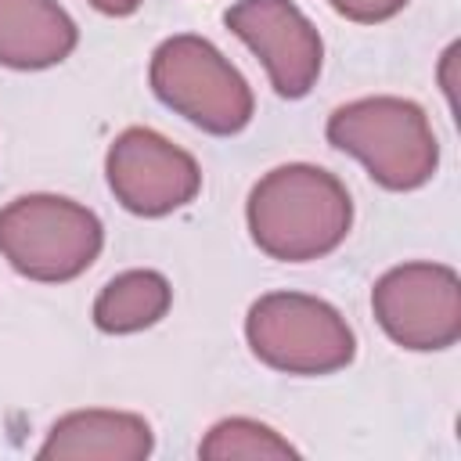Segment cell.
<instances>
[{
	"label": "cell",
	"mask_w": 461,
	"mask_h": 461,
	"mask_svg": "<svg viewBox=\"0 0 461 461\" xmlns=\"http://www.w3.org/2000/svg\"><path fill=\"white\" fill-rule=\"evenodd\" d=\"M245 220L259 252L281 263H310L346 241L353 198L335 173L310 162H285L252 184Z\"/></svg>",
	"instance_id": "1"
},
{
	"label": "cell",
	"mask_w": 461,
	"mask_h": 461,
	"mask_svg": "<svg viewBox=\"0 0 461 461\" xmlns=\"http://www.w3.org/2000/svg\"><path fill=\"white\" fill-rule=\"evenodd\" d=\"M328 144L364 162L385 191H418L439 166V140L425 108L411 97L375 94L339 104L328 115Z\"/></svg>",
	"instance_id": "2"
},
{
	"label": "cell",
	"mask_w": 461,
	"mask_h": 461,
	"mask_svg": "<svg viewBox=\"0 0 461 461\" xmlns=\"http://www.w3.org/2000/svg\"><path fill=\"white\" fill-rule=\"evenodd\" d=\"M148 83L166 108L216 137L241 133L256 112L249 79L216 43L194 32H176L155 47Z\"/></svg>",
	"instance_id": "3"
},
{
	"label": "cell",
	"mask_w": 461,
	"mask_h": 461,
	"mask_svg": "<svg viewBox=\"0 0 461 461\" xmlns=\"http://www.w3.org/2000/svg\"><path fill=\"white\" fill-rule=\"evenodd\" d=\"M104 227L94 209L65 194H18L0 205V256L29 281L61 285L101 256Z\"/></svg>",
	"instance_id": "4"
},
{
	"label": "cell",
	"mask_w": 461,
	"mask_h": 461,
	"mask_svg": "<svg viewBox=\"0 0 461 461\" xmlns=\"http://www.w3.org/2000/svg\"><path fill=\"white\" fill-rule=\"evenodd\" d=\"M249 349L285 375H331L357 357L346 317L306 292H267L245 313Z\"/></svg>",
	"instance_id": "5"
},
{
	"label": "cell",
	"mask_w": 461,
	"mask_h": 461,
	"mask_svg": "<svg viewBox=\"0 0 461 461\" xmlns=\"http://www.w3.org/2000/svg\"><path fill=\"white\" fill-rule=\"evenodd\" d=\"M371 313L403 349H447L461 339V277L429 259L389 267L371 288Z\"/></svg>",
	"instance_id": "6"
},
{
	"label": "cell",
	"mask_w": 461,
	"mask_h": 461,
	"mask_svg": "<svg viewBox=\"0 0 461 461\" xmlns=\"http://www.w3.org/2000/svg\"><path fill=\"white\" fill-rule=\"evenodd\" d=\"M104 176L115 202L148 220L184 209L202 191L194 155L148 126H130L108 144Z\"/></svg>",
	"instance_id": "7"
},
{
	"label": "cell",
	"mask_w": 461,
	"mask_h": 461,
	"mask_svg": "<svg viewBox=\"0 0 461 461\" xmlns=\"http://www.w3.org/2000/svg\"><path fill=\"white\" fill-rule=\"evenodd\" d=\"M223 25L263 61L277 97L299 101L313 90L324 65V43L292 0H234L223 11Z\"/></svg>",
	"instance_id": "8"
},
{
	"label": "cell",
	"mask_w": 461,
	"mask_h": 461,
	"mask_svg": "<svg viewBox=\"0 0 461 461\" xmlns=\"http://www.w3.org/2000/svg\"><path fill=\"white\" fill-rule=\"evenodd\" d=\"M155 447L151 425L133 411H108V407H86L68 411L58 418L36 450L40 461H144Z\"/></svg>",
	"instance_id": "9"
},
{
	"label": "cell",
	"mask_w": 461,
	"mask_h": 461,
	"mask_svg": "<svg viewBox=\"0 0 461 461\" xmlns=\"http://www.w3.org/2000/svg\"><path fill=\"white\" fill-rule=\"evenodd\" d=\"M79 43L72 14L58 0H0V65L40 72L61 65Z\"/></svg>",
	"instance_id": "10"
},
{
	"label": "cell",
	"mask_w": 461,
	"mask_h": 461,
	"mask_svg": "<svg viewBox=\"0 0 461 461\" xmlns=\"http://www.w3.org/2000/svg\"><path fill=\"white\" fill-rule=\"evenodd\" d=\"M173 288L158 270H122L94 299V324L104 335H133L169 313Z\"/></svg>",
	"instance_id": "11"
},
{
	"label": "cell",
	"mask_w": 461,
	"mask_h": 461,
	"mask_svg": "<svg viewBox=\"0 0 461 461\" xmlns=\"http://www.w3.org/2000/svg\"><path fill=\"white\" fill-rule=\"evenodd\" d=\"M205 461H263V457H299V450L256 418H223L198 443Z\"/></svg>",
	"instance_id": "12"
},
{
	"label": "cell",
	"mask_w": 461,
	"mask_h": 461,
	"mask_svg": "<svg viewBox=\"0 0 461 461\" xmlns=\"http://www.w3.org/2000/svg\"><path fill=\"white\" fill-rule=\"evenodd\" d=\"M342 18L349 22H360V25H378V22H389L396 18L407 0H328Z\"/></svg>",
	"instance_id": "13"
},
{
	"label": "cell",
	"mask_w": 461,
	"mask_h": 461,
	"mask_svg": "<svg viewBox=\"0 0 461 461\" xmlns=\"http://www.w3.org/2000/svg\"><path fill=\"white\" fill-rule=\"evenodd\" d=\"M144 0H90V7H97L101 14H112V18H126L140 7Z\"/></svg>",
	"instance_id": "14"
}]
</instances>
